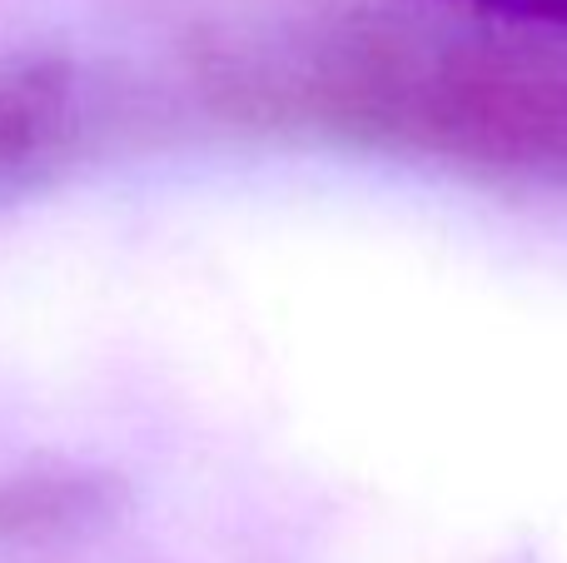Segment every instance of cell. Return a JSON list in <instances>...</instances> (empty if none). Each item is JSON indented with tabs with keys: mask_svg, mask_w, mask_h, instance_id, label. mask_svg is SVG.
Returning <instances> with one entry per match:
<instances>
[{
	"mask_svg": "<svg viewBox=\"0 0 567 563\" xmlns=\"http://www.w3.org/2000/svg\"><path fill=\"white\" fill-rule=\"evenodd\" d=\"M533 6H567V0H533Z\"/></svg>",
	"mask_w": 567,
	"mask_h": 563,
	"instance_id": "6da1fadb",
	"label": "cell"
}]
</instances>
